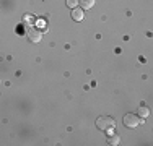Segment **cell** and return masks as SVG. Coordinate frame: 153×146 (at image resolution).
<instances>
[{
  "instance_id": "cell-1",
  "label": "cell",
  "mask_w": 153,
  "mask_h": 146,
  "mask_svg": "<svg viewBox=\"0 0 153 146\" xmlns=\"http://www.w3.org/2000/svg\"><path fill=\"white\" fill-rule=\"evenodd\" d=\"M96 127H98L101 131L111 133L112 128L116 127V122H114V119H112V117L103 115V117H98V119H96Z\"/></svg>"
},
{
  "instance_id": "cell-2",
  "label": "cell",
  "mask_w": 153,
  "mask_h": 146,
  "mask_svg": "<svg viewBox=\"0 0 153 146\" xmlns=\"http://www.w3.org/2000/svg\"><path fill=\"white\" fill-rule=\"evenodd\" d=\"M124 125L129 127V128H135V127H138V123H140V117L135 115V114H126L122 119Z\"/></svg>"
},
{
  "instance_id": "cell-3",
  "label": "cell",
  "mask_w": 153,
  "mask_h": 146,
  "mask_svg": "<svg viewBox=\"0 0 153 146\" xmlns=\"http://www.w3.org/2000/svg\"><path fill=\"white\" fill-rule=\"evenodd\" d=\"M26 36L31 42H39L41 41V31H38L36 28H33L31 24L26 26Z\"/></svg>"
},
{
  "instance_id": "cell-4",
  "label": "cell",
  "mask_w": 153,
  "mask_h": 146,
  "mask_svg": "<svg viewBox=\"0 0 153 146\" xmlns=\"http://www.w3.org/2000/svg\"><path fill=\"white\" fill-rule=\"evenodd\" d=\"M137 115L140 117V119H147V117L150 115V109H148L147 105H140V107L137 109Z\"/></svg>"
},
{
  "instance_id": "cell-5",
  "label": "cell",
  "mask_w": 153,
  "mask_h": 146,
  "mask_svg": "<svg viewBox=\"0 0 153 146\" xmlns=\"http://www.w3.org/2000/svg\"><path fill=\"white\" fill-rule=\"evenodd\" d=\"M72 18L75 21H82L83 20V8H74L72 10Z\"/></svg>"
},
{
  "instance_id": "cell-6",
  "label": "cell",
  "mask_w": 153,
  "mask_h": 146,
  "mask_svg": "<svg viewBox=\"0 0 153 146\" xmlns=\"http://www.w3.org/2000/svg\"><path fill=\"white\" fill-rule=\"evenodd\" d=\"M119 141H121V138H119V135H112V133H109V138H108V143L109 145H112V146H116V145H119Z\"/></svg>"
},
{
  "instance_id": "cell-7",
  "label": "cell",
  "mask_w": 153,
  "mask_h": 146,
  "mask_svg": "<svg viewBox=\"0 0 153 146\" xmlns=\"http://www.w3.org/2000/svg\"><path fill=\"white\" fill-rule=\"evenodd\" d=\"M80 5H82L83 10H88L94 5V0H80Z\"/></svg>"
},
{
  "instance_id": "cell-8",
  "label": "cell",
  "mask_w": 153,
  "mask_h": 146,
  "mask_svg": "<svg viewBox=\"0 0 153 146\" xmlns=\"http://www.w3.org/2000/svg\"><path fill=\"white\" fill-rule=\"evenodd\" d=\"M78 3H80V0H67V7H68V8H72V10L76 8Z\"/></svg>"
}]
</instances>
